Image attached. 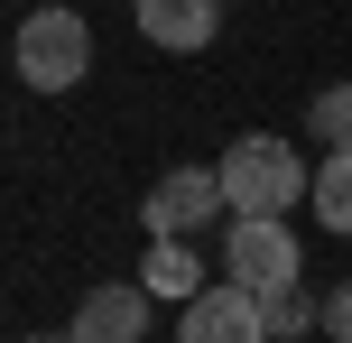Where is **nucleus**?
Wrapping results in <instances>:
<instances>
[{
	"label": "nucleus",
	"mask_w": 352,
	"mask_h": 343,
	"mask_svg": "<svg viewBox=\"0 0 352 343\" xmlns=\"http://www.w3.org/2000/svg\"><path fill=\"white\" fill-rule=\"evenodd\" d=\"M223 278H241V288H260V297L297 288V278H306V251H297V232H287V214H232Z\"/></svg>",
	"instance_id": "nucleus-3"
},
{
	"label": "nucleus",
	"mask_w": 352,
	"mask_h": 343,
	"mask_svg": "<svg viewBox=\"0 0 352 343\" xmlns=\"http://www.w3.org/2000/svg\"><path fill=\"white\" fill-rule=\"evenodd\" d=\"M176 343H269V307H260V288L223 278V288L186 297V316H176Z\"/></svg>",
	"instance_id": "nucleus-5"
},
{
	"label": "nucleus",
	"mask_w": 352,
	"mask_h": 343,
	"mask_svg": "<svg viewBox=\"0 0 352 343\" xmlns=\"http://www.w3.org/2000/svg\"><path fill=\"white\" fill-rule=\"evenodd\" d=\"M306 130H316L324 148H352V84H324L316 102H306Z\"/></svg>",
	"instance_id": "nucleus-10"
},
{
	"label": "nucleus",
	"mask_w": 352,
	"mask_h": 343,
	"mask_svg": "<svg viewBox=\"0 0 352 343\" xmlns=\"http://www.w3.org/2000/svg\"><path fill=\"white\" fill-rule=\"evenodd\" d=\"M306 204H316V223H324V232H343V241H352V148H324L316 195H306Z\"/></svg>",
	"instance_id": "nucleus-9"
},
{
	"label": "nucleus",
	"mask_w": 352,
	"mask_h": 343,
	"mask_svg": "<svg viewBox=\"0 0 352 343\" xmlns=\"http://www.w3.org/2000/svg\"><path fill=\"white\" fill-rule=\"evenodd\" d=\"M140 288H148V297H204V260H195L186 241H148Z\"/></svg>",
	"instance_id": "nucleus-8"
},
{
	"label": "nucleus",
	"mask_w": 352,
	"mask_h": 343,
	"mask_svg": "<svg viewBox=\"0 0 352 343\" xmlns=\"http://www.w3.org/2000/svg\"><path fill=\"white\" fill-rule=\"evenodd\" d=\"M65 334L74 343H148V288L140 278H130V288H93Z\"/></svg>",
	"instance_id": "nucleus-7"
},
{
	"label": "nucleus",
	"mask_w": 352,
	"mask_h": 343,
	"mask_svg": "<svg viewBox=\"0 0 352 343\" xmlns=\"http://www.w3.org/2000/svg\"><path fill=\"white\" fill-rule=\"evenodd\" d=\"M324 334H334V343H352V278L324 297Z\"/></svg>",
	"instance_id": "nucleus-12"
},
{
	"label": "nucleus",
	"mask_w": 352,
	"mask_h": 343,
	"mask_svg": "<svg viewBox=\"0 0 352 343\" xmlns=\"http://www.w3.org/2000/svg\"><path fill=\"white\" fill-rule=\"evenodd\" d=\"M10 65H19V84H28V93H74V84L93 74V28H84L74 10H56V0H47V10L19 19Z\"/></svg>",
	"instance_id": "nucleus-2"
},
{
	"label": "nucleus",
	"mask_w": 352,
	"mask_h": 343,
	"mask_svg": "<svg viewBox=\"0 0 352 343\" xmlns=\"http://www.w3.org/2000/svg\"><path fill=\"white\" fill-rule=\"evenodd\" d=\"M260 307H269V343H297L306 325H324V297H297V288L260 297Z\"/></svg>",
	"instance_id": "nucleus-11"
},
{
	"label": "nucleus",
	"mask_w": 352,
	"mask_h": 343,
	"mask_svg": "<svg viewBox=\"0 0 352 343\" xmlns=\"http://www.w3.org/2000/svg\"><path fill=\"white\" fill-rule=\"evenodd\" d=\"M213 214H232V195H223V167H167V177L148 186V204H140L148 241H186V232H204Z\"/></svg>",
	"instance_id": "nucleus-4"
},
{
	"label": "nucleus",
	"mask_w": 352,
	"mask_h": 343,
	"mask_svg": "<svg viewBox=\"0 0 352 343\" xmlns=\"http://www.w3.org/2000/svg\"><path fill=\"white\" fill-rule=\"evenodd\" d=\"M213 167H223L232 214H287V204H306V195H316V167H306L297 148H278L269 130H241V140H232Z\"/></svg>",
	"instance_id": "nucleus-1"
},
{
	"label": "nucleus",
	"mask_w": 352,
	"mask_h": 343,
	"mask_svg": "<svg viewBox=\"0 0 352 343\" xmlns=\"http://www.w3.org/2000/svg\"><path fill=\"white\" fill-rule=\"evenodd\" d=\"M130 19H140V37L167 47V56H204L213 37H223V0H130Z\"/></svg>",
	"instance_id": "nucleus-6"
},
{
	"label": "nucleus",
	"mask_w": 352,
	"mask_h": 343,
	"mask_svg": "<svg viewBox=\"0 0 352 343\" xmlns=\"http://www.w3.org/2000/svg\"><path fill=\"white\" fill-rule=\"evenodd\" d=\"M28 343H74V334H28Z\"/></svg>",
	"instance_id": "nucleus-13"
}]
</instances>
